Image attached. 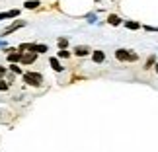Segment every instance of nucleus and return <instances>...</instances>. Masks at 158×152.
Masks as SVG:
<instances>
[{
    "label": "nucleus",
    "mask_w": 158,
    "mask_h": 152,
    "mask_svg": "<svg viewBox=\"0 0 158 152\" xmlns=\"http://www.w3.org/2000/svg\"><path fill=\"white\" fill-rule=\"evenodd\" d=\"M107 23H109V26H119V23H123V20H121L119 16L111 14V16H107Z\"/></svg>",
    "instance_id": "obj_11"
},
{
    "label": "nucleus",
    "mask_w": 158,
    "mask_h": 152,
    "mask_svg": "<svg viewBox=\"0 0 158 152\" xmlns=\"http://www.w3.org/2000/svg\"><path fill=\"white\" fill-rule=\"evenodd\" d=\"M115 59H117V60H125V63H135V60H139V55L135 51L117 49V51H115Z\"/></svg>",
    "instance_id": "obj_2"
},
{
    "label": "nucleus",
    "mask_w": 158,
    "mask_h": 152,
    "mask_svg": "<svg viewBox=\"0 0 158 152\" xmlns=\"http://www.w3.org/2000/svg\"><path fill=\"white\" fill-rule=\"evenodd\" d=\"M6 74H8V68H4V66L0 64V78H6Z\"/></svg>",
    "instance_id": "obj_18"
},
{
    "label": "nucleus",
    "mask_w": 158,
    "mask_h": 152,
    "mask_svg": "<svg viewBox=\"0 0 158 152\" xmlns=\"http://www.w3.org/2000/svg\"><path fill=\"white\" fill-rule=\"evenodd\" d=\"M8 70L12 72V74H23V70L20 68V64H10V66H8Z\"/></svg>",
    "instance_id": "obj_14"
},
{
    "label": "nucleus",
    "mask_w": 158,
    "mask_h": 152,
    "mask_svg": "<svg viewBox=\"0 0 158 152\" xmlns=\"http://www.w3.org/2000/svg\"><path fill=\"white\" fill-rule=\"evenodd\" d=\"M20 16V10L14 8V10H8V12H0V20H10V18H18Z\"/></svg>",
    "instance_id": "obj_9"
},
{
    "label": "nucleus",
    "mask_w": 158,
    "mask_h": 152,
    "mask_svg": "<svg viewBox=\"0 0 158 152\" xmlns=\"http://www.w3.org/2000/svg\"><path fill=\"white\" fill-rule=\"evenodd\" d=\"M154 68H156V74H158V63H156V64H154Z\"/></svg>",
    "instance_id": "obj_20"
},
{
    "label": "nucleus",
    "mask_w": 158,
    "mask_h": 152,
    "mask_svg": "<svg viewBox=\"0 0 158 152\" xmlns=\"http://www.w3.org/2000/svg\"><path fill=\"white\" fill-rule=\"evenodd\" d=\"M22 80H23V84H27V86H33V88L43 86V74H41V72H35V70L23 72V74H22Z\"/></svg>",
    "instance_id": "obj_1"
},
{
    "label": "nucleus",
    "mask_w": 158,
    "mask_h": 152,
    "mask_svg": "<svg viewBox=\"0 0 158 152\" xmlns=\"http://www.w3.org/2000/svg\"><path fill=\"white\" fill-rule=\"evenodd\" d=\"M72 53H74L76 57H86V55L92 53V49H90L88 45H76L74 49H72Z\"/></svg>",
    "instance_id": "obj_5"
},
{
    "label": "nucleus",
    "mask_w": 158,
    "mask_h": 152,
    "mask_svg": "<svg viewBox=\"0 0 158 152\" xmlns=\"http://www.w3.org/2000/svg\"><path fill=\"white\" fill-rule=\"evenodd\" d=\"M39 55H35V53H22V60H20V64H33L35 60H37Z\"/></svg>",
    "instance_id": "obj_4"
},
{
    "label": "nucleus",
    "mask_w": 158,
    "mask_h": 152,
    "mask_svg": "<svg viewBox=\"0 0 158 152\" xmlns=\"http://www.w3.org/2000/svg\"><path fill=\"white\" fill-rule=\"evenodd\" d=\"M0 47H2V49H6V41H0Z\"/></svg>",
    "instance_id": "obj_19"
},
{
    "label": "nucleus",
    "mask_w": 158,
    "mask_h": 152,
    "mask_svg": "<svg viewBox=\"0 0 158 152\" xmlns=\"http://www.w3.org/2000/svg\"><path fill=\"white\" fill-rule=\"evenodd\" d=\"M125 27H129V29H139V27H141V23H139V22H125Z\"/></svg>",
    "instance_id": "obj_17"
},
{
    "label": "nucleus",
    "mask_w": 158,
    "mask_h": 152,
    "mask_svg": "<svg viewBox=\"0 0 158 152\" xmlns=\"http://www.w3.org/2000/svg\"><path fill=\"white\" fill-rule=\"evenodd\" d=\"M39 6H41L39 0H26V2H23V8L26 10H35V8H39Z\"/></svg>",
    "instance_id": "obj_10"
},
{
    "label": "nucleus",
    "mask_w": 158,
    "mask_h": 152,
    "mask_svg": "<svg viewBox=\"0 0 158 152\" xmlns=\"http://www.w3.org/2000/svg\"><path fill=\"white\" fill-rule=\"evenodd\" d=\"M92 60H94V63L96 64H102V63H104V60H106V53L104 51H92Z\"/></svg>",
    "instance_id": "obj_7"
},
{
    "label": "nucleus",
    "mask_w": 158,
    "mask_h": 152,
    "mask_svg": "<svg viewBox=\"0 0 158 152\" xmlns=\"http://www.w3.org/2000/svg\"><path fill=\"white\" fill-rule=\"evenodd\" d=\"M6 59H8V63H10V64H18V63L22 60V53L16 49V51H12V53L6 55Z\"/></svg>",
    "instance_id": "obj_6"
},
{
    "label": "nucleus",
    "mask_w": 158,
    "mask_h": 152,
    "mask_svg": "<svg viewBox=\"0 0 158 152\" xmlns=\"http://www.w3.org/2000/svg\"><path fill=\"white\" fill-rule=\"evenodd\" d=\"M57 45H59V51L60 49H66V47H69V37H59L57 39Z\"/></svg>",
    "instance_id": "obj_12"
},
{
    "label": "nucleus",
    "mask_w": 158,
    "mask_h": 152,
    "mask_svg": "<svg viewBox=\"0 0 158 152\" xmlns=\"http://www.w3.org/2000/svg\"><path fill=\"white\" fill-rule=\"evenodd\" d=\"M27 26V22H23V20H18V22H14V23H10L8 27L4 29L2 31V35H0V37H6V35H10V33H14L16 29H20V27H26Z\"/></svg>",
    "instance_id": "obj_3"
},
{
    "label": "nucleus",
    "mask_w": 158,
    "mask_h": 152,
    "mask_svg": "<svg viewBox=\"0 0 158 152\" xmlns=\"http://www.w3.org/2000/svg\"><path fill=\"white\" fill-rule=\"evenodd\" d=\"M70 55H72V53H70L69 49H60V51L57 53V59H70Z\"/></svg>",
    "instance_id": "obj_13"
},
{
    "label": "nucleus",
    "mask_w": 158,
    "mask_h": 152,
    "mask_svg": "<svg viewBox=\"0 0 158 152\" xmlns=\"http://www.w3.org/2000/svg\"><path fill=\"white\" fill-rule=\"evenodd\" d=\"M154 64H156V57H154V55H150V57L147 59V66H144V68H152Z\"/></svg>",
    "instance_id": "obj_16"
},
{
    "label": "nucleus",
    "mask_w": 158,
    "mask_h": 152,
    "mask_svg": "<svg viewBox=\"0 0 158 152\" xmlns=\"http://www.w3.org/2000/svg\"><path fill=\"white\" fill-rule=\"evenodd\" d=\"M49 64H51V68H53L55 72H63V70H64V66L60 64V60H59L57 57H51V59H49Z\"/></svg>",
    "instance_id": "obj_8"
},
{
    "label": "nucleus",
    "mask_w": 158,
    "mask_h": 152,
    "mask_svg": "<svg viewBox=\"0 0 158 152\" xmlns=\"http://www.w3.org/2000/svg\"><path fill=\"white\" fill-rule=\"evenodd\" d=\"M10 90V84L6 82V78H0V92H8Z\"/></svg>",
    "instance_id": "obj_15"
}]
</instances>
